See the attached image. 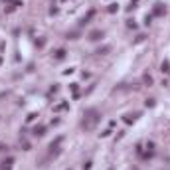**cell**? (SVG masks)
<instances>
[{
  "mask_svg": "<svg viewBox=\"0 0 170 170\" xmlns=\"http://www.w3.org/2000/svg\"><path fill=\"white\" fill-rule=\"evenodd\" d=\"M162 12H164L162 4H156V8H154V14H156V16H160V14H162Z\"/></svg>",
  "mask_w": 170,
  "mask_h": 170,
  "instance_id": "cell-4",
  "label": "cell"
},
{
  "mask_svg": "<svg viewBox=\"0 0 170 170\" xmlns=\"http://www.w3.org/2000/svg\"><path fill=\"white\" fill-rule=\"evenodd\" d=\"M63 55H65L63 50H58V52H55V58H58V59H63Z\"/></svg>",
  "mask_w": 170,
  "mask_h": 170,
  "instance_id": "cell-6",
  "label": "cell"
},
{
  "mask_svg": "<svg viewBox=\"0 0 170 170\" xmlns=\"http://www.w3.org/2000/svg\"><path fill=\"white\" fill-rule=\"evenodd\" d=\"M162 71H170V63H168V61H164V63H162Z\"/></svg>",
  "mask_w": 170,
  "mask_h": 170,
  "instance_id": "cell-7",
  "label": "cell"
},
{
  "mask_svg": "<svg viewBox=\"0 0 170 170\" xmlns=\"http://www.w3.org/2000/svg\"><path fill=\"white\" fill-rule=\"evenodd\" d=\"M144 83H146V85H150V83H152V77H150V75H144Z\"/></svg>",
  "mask_w": 170,
  "mask_h": 170,
  "instance_id": "cell-8",
  "label": "cell"
},
{
  "mask_svg": "<svg viewBox=\"0 0 170 170\" xmlns=\"http://www.w3.org/2000/svg\"><path fill=\"white\" fill-rule=\"evenodd\" d=\"M99 113L95 111V109H91V111H87V117H85V123H83V125H85V129H93V127H95V123L97 121H99Z\"/></svg>",
  "mask_w": 170,
  "mask_h": 170,
  "instance_id": "cell-1",
  "label": "cell"
},
{
  "mask_svg": "<svg viewBox=\"0 0 170 170\" xmlns=\"http://www.w3.org/2000/svg\"><path fill=\"white\" fill-rule=\"evenodd\" d=\"M63 109H67V103H61L58 107H53V111H63Z\"/></svg>",
  "mask_w": 170,
  "mask_h": 170,
  "instance_id": "cell-5",
  "label": "cell"
},
{
  "mask_svg": "<svg viewBox=\"0 0 170 170\" xmlns=\"http://www.w3.org/2000/svg\"><path fill=\"white\" fill-rule=\"evenodd\" d=\"M89 38H91V40H101V38H103V32L95 30V32H91V34H89Z\"/></svg>",
  "mask_w": 170,
  "mask_h": 170,
  "instance_id": "cell-2",
  "label": "cell"
},
{
  "mask_svg": "<svg viewBox=\"0 0 170 170\" xmlns=\"http://www.w3.org/2000/svg\"><path fill=\"white\" fill-rule=\"evenodd\" d=\"M44 127H36V129H34V134H36V137H42V134H44Z\"/></svg>",
  "mask_w": 170,
  "mask_h": 170,
  "instance_id": "cell-3",
  "label": "cell"
}]
</instances>
